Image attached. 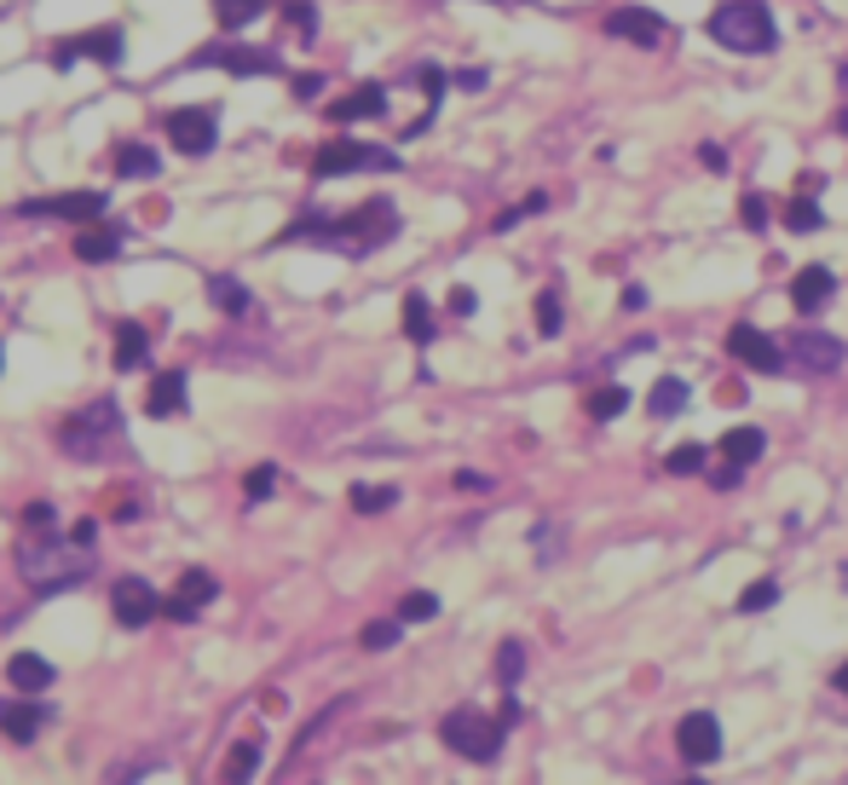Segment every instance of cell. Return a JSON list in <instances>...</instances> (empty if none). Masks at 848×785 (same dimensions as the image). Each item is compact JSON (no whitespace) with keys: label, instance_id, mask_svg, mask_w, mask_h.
<instances>
[{"label":"cell","instance_id":"obj_1","mask_svg":"<svg viewBox=\"0 0 848 785\" xmlns=\"http://www.w3.org/2000/svg\"><path fill=\"white\" fill-rule=\"evenodd\" d=\"M87 549L82 543H59L53 531H30V538L18 543V572H23V584H35L41 595H53V590H75V584H87Z\"/></svg>","mask_w":848,"mask_h":785},{"label":"cell","instance_id":"obj_2","mask_svg":"<svg viewBox=\"0 0 848 785\" xmlns=\"http://www.w3.org/2000/svg\"><path fill=\"white\" fill-rule=\"evenodd\" d=\"M393 232H399V214L388 209V202H364V209L347 214V220H300V225H289V237L336 243L341 255H370V248L388 243Z\"/></svg>","mask_w":848,"mask_h":785},{"label":"cell","instance_id":"obj_3","mask_svg":"<svg viewBox=\"0 0 848 785\" xmlns=\"http://www.w3.org/2000/svg\"><path fill=\"white\" fill-rule=\"evenodd\" d=\"M121 411H116V399H93L82 404L64 427H59V445L70 450V457H82V463H105L121 450Z\"/></svg>","mask_w":848,"mask_h":785},{"label":"cell","instance_id":"obj_4","mask_svg":"<svg viewBox=\"0 0 848 785\" xmlns=\"http://www.w3.org/2000/svg\"><path fill=\"white\" fill-rule=\"evenodd\" d=\"M710 35L722 46H733V53H767V46H774V18H767V7H756V0H728V7H716Z\"/></svg>","mask_w":848,"mask_h":785},{"label":"cell","instance_id":"obj_5","mask_svg":"<svg viewBox=\"0 0 848 785\" xmlns=\"http://www.w3.org/2000/svg\"><path fill=\"white\" fill-rule=\"evenodd\" d=\"M502 733H508L502 717L491 722V717H479V711H451L439 722V740L456 756H468V763H497V756H502Z\"/></svg>","mask_w":848,"mask_h":785},{"label":"cell","instance_id":"obj_6","mask_svg":"<svg viewBox=\"0 0 848 785\" xmlns=\"http://www.w3.org/2000/svg\"><path fill=\"white\" fill-rule=\"evenodd\" d=\"M393 168H399L393 150H381V145H352V139L324 145L318 157H312V173H318V180H336V173H393Z\"/></svg>","mask_w":848,"mask_h":785},{"label":"cell","instance_id":"obj_7","mask_svg":"<svg viewBox=\"0 0 848 785\" xmlns=\"http://www.w3.org/2000/svg\"><path fill=\"white\" fill-rule=\"evenodd\" d=\"M676 751L687 756L692 768L716 763V756H722V722H716L710 711H692V717H681V728H676Z\"/></svg>","mask_w":848,"mask_h":785},{"label":"cell","instance_id":"obj_8","mask_svg":"<svg viewBox=\"0 0 848 785\" xmlns=\"http://www.w3.org/2000/svg\"><path fill=\"white\" fill-rule=\"evenodd\" d=\"M168 139H173V150H186V157H202V150H214V139H220V121H214L209 105L173 110L168 116Z\"/></svg>","mask_w":848,"mask_h":785},{"label":"cell","instance_id":"obj_9","mask_svg":"<svg viewBox=\"0 0 848 785\" xmlns=\"http://www.w3.org/2000/svg\"><path fill=\"white\" fill-rule=\"evenodd\" d=\"M18 214H53V220L93 225V220H105V197H98V191H70V197H30V202H18Z\"/></svg>","mask_w":848,"mask_h":785},{"label":"cell","instance_id":"obj_10","mask_svg":"<svg viewBox=\"0 0 848 785\" xmlns=\"http://www.w3.org/2000/svg\"><path fill=\"white\" fill-rule=\"evenodd\" d=\"M110 606H116V624L121 629H145L150 618L162 613V601H157V590H150L145 577H121V584L110 590Z\"/></svg>","mask_w":848,"mask_h":785},{"label":"cell","instance_id":"obj_11","mask_svg":"<svg viewBox=\"0 0 848 785\" xmlns=\"http://www.w3.org/2000/svg\"><path fill=\"white\" fill-rule=\"evenodd\" d=\"M214 595H220V584H214V577L202 572V566H191L186 577H179V595L162 601V618H173V624H197V613H202V606H209Z\"/></svg>","mask_w":848,"mask_h":785},{"label":"cell","instance_id":"obj_12","mask_svg":"<svg viewBox=\"0 0 848 785\" xmlns=\"http://www.w3.org/2000/svg\"><path fill=\"white\" fill-rule=\"evenodd\" d=\"M728 352L739 364H751V370H762V375H780L785 370V352L762 336V329H751V323H733V336H728Z\"/></svg>","mask_w":848,"mask_h":785},{"label":"cell","instance_id":"obj_13","mask_svg":"<svg viewBox=\"0 0 848 785\" xmlns=\"http://www.w3.org/2000/svg\"><path fill=\"white\" fill-rule=\"evenodd\" d=\"M209 64H225L231 75H277L283 70L272 53H254V46H202L191 59V70H209Z\"/></svg>","mask_w":848,"mask_h":785},{"label":"cell","instance_id":"obj_14","mask_svg":"<svg viewBox=\"0 0 848 785\" xmlns=\"http://www.w3.org/2000/svg\"><path fill=\"white\" fill-rule=\"evenodd\" d=\"M791 352H796V364L814 370V375H831L842 364V341L826 336V329H803V336L791 341Z\"/></svg>","mask_w":848,"mask_h":785},{"label":"cell","instance_id":"obj_15","mask_svg":"<svg viewBox=\"0 0 848 785\" xmlns=\"http://www.w3.org/2000/svg\"><path fill=\"white\" fill-rule=\"evenodd\" d=\"M53 59H59V70H70L75 59H98V64L116 70V64H121V30H93V35H82V41H64Z\"/></svg>","mask_w":848,"mask_h":785},{"label":"cell","instance_id":"obj_16","mask_svg":"<svg viewBox=\"0 0 848 785\" xmlns=\"http://www.w3.org/2000/svg\"><path fill=\"white\" fill-rule=\"evenodd\" d=\"M606 35L635 41V46H658V41H664V23H658L653 12H640V7H624V12L606 18Z\"/></svg>","mask_w":848,"mask_h":785},{"label":"cell","instance_id":"obj_17","mask_svg":"<svg viewBox=\"0 0 848 785\" xmlns=\"http://www.w3.org/2000/svg\"><path fill=\"white\" fill-rule=\"evenodd\" d=\"M831 289H837V277L826 272V266H803L791 277V300H796V312H819L831 300Z\"/></svg>","mask_w":848,"mask_h":785},{"label":"cell","instance_id":"obj_18","mask_svg":"<svg viewBox=\"0 0 848 785\" xmlns=\"http://www.w3.org/2000/svg\"><path fill=\"white\" fill-rule=\"evenodd\" d=\"M46 728V711L41 704H18V699H0V733H7L12 745H30L35 733Z\"/></svg>","mask_w":848,"mask_h":785},{"label":"cell","instance_id":"obj_19","mask_svg":"<svg viewBox=\"0 0 848 785\" xmlns=\"http://www.w3.org/2000/svg\"><path fill=\"white\" fill-rule=\"evenodd\" d=\"M381 110H388V87L364 82L358 93H347V98H341V105L329 110V116H336V121H370V116H381Z\"/></svg>","mask_w":848,"mask_h":785},{"label":"cell","instance_id":"obj_20","mask_svg":"<svg viewBox=\"0 0 848 785\" xmlns=\"http://www.w3.org/2000/svg\"><path fill=\"white\" fill-rule=\"evenodd\" d=\"M145 411H150V416H179V411H186V375H179V370L157 375V382H150Z\"/></svg>","mask_w":848,"mask_h":785},{"label":"cell","instance_id":"obj_21","mask_svg":"<svg viewBox=\"0 0 848 785\" xmlns=\"http://www.w3.org/2000/svg\"><path fill=\"white\" fill-rule=\"evenodd\" d=\"M7 676H12V688H23V693H41V688H53V665H46L41 653H18L12 665H7Z\"/></svg>","mask_w":848,"mask_h":785},{"label":"cell","instance_id":"obj_22","mask_svg":"<svg viewBox=\"0 0 848 785\" xmlns=\"http://www.w3.org/2000/svg\"><path fill=\"white\" fill-rule=\"evenodd\" d=\"M116 248H121V232H116V225H98V232H75V261H87V266H105Z\"/></svg>","mask_w":848,"mask_h":785},{"label":"cell","instance_id":"obj_23","mask_svg":"<svg viewBox=\"0 0 848 785\" xmlns=\"http://www.w3.org/2000/svg\"><path fill=\"white\" fill-rule=\"evenodd\" d=\"M116 173H121V180H157V173H162V157H157L150 145H121V150H116Z\"/></svg>","mask_w":848,"mask_h":785},{"label":"cell","instance_id":"obj_24","mask_svg":"<svg viewBox=\"0 0 848 785\" xmlns=\"http://www.w3.org/2000/svg\"><path fill=\"white\" fill-rule=\"evenodd\" d=\"M145 359H150V336L139 323H121L116 329V370H145Z\"/></svg>","mask_w":848,"mask_h":785},{"label":"cell","instance_id":"obj_25","mask_svg":"<svg viewBox=\"0 0 848 785\" xmlns=\"http://www.w3.org/2000/svg\"><path fill=\"white\" fill-rule=\"evenodd\" d=\"M762 445H767V439L756 434V427H728V439H722V457L744 468V463H756V457H762Z\"/></svg>","mask_w":848,"mask_h":785},{"label":"cell","instance_id":"obj_26","mask_svg":"<svg viewBox=\"0 0 848 785\" xmlns=\"http://www.w3.org/2000/svg\"><path fill=\"white\" fill-rule=\"evenodd\" d=\"M209 300H214L220 312H231V318L248 312V289L237 284V277H209Z\"/></svg>","mask_w":848,"mask_h":785},{"label":"cell","instance_id":"obj_27","mask_svg":"<svg viewBox=\"0 0 848 785\" xmlns=\"http://www.w3.org/2000/svg\"><path fill=\"white\" fill-rule=\"evenodd\" d=\"M647 404H653V416H658V422H664V416H681V411H687V382H676V375H664V382L653 388V399H647Z\"/></svg>","mask_w":848,"mask_h":785},{"label":"cell","instance_id":"obj_28","mask_svg":"<svg viewBox=\"0 0 848 785\" xmlns=\"http://www.w3.org/2000/svg\"><path fill=\"white\" fill-rule=\"evenodd\" d=\"M261 12H266V0H214L220 30H243V23H254Z\"/></svg>","mask_w":848,"mask_h":785},{"label":"cell","instance_id":"obj_29","mask_svg":"<svg viewBox=\"0 0 848 785\" xmlns=\"http://www.w3.org/2000/svg\"><path fill=\"white\" fill-rule=\"evenodd\" d=\"M404 336L410 341H433V312H427V300L422 295H404Z\"/></svg>","mask_w":848,"mask_h":785},{"label":"cell","instance_id":"obj_30","mask_svg":"<svg viewBox=\"0 0 848 785\" xmlns=\"http://www.w3.org/2000/svg\"><path fill=\"white\" fill-rule=\"evenodd\" d=\"M624 411H629V393H624V388H601L595 399H589V416H595V422L624 416Z\"/></svg>","mask_w":848,"mask_h":785},{"label":"cell","instance_id":"obj_31","mask_svg":"<svg viewBox=\"0 0 848 785\" xmlns=\"http://www.w3.org/2000/svg\"><path fill=\"white\" fill-rule=\"evenodd\" d=\"M399 629H404V618H375V624L364 629V647H370V653H388V647L399 641Z\"/></svg>","mask_w":848,"mask_h":785},{"label":"cell","instance_id":"obj_32","mask_svg":"<svg viewBox=\"0 0 848 785\" xmlns=\"http://www.w3.org/2000/svg\"><path fill=\"white\" fill-rule=\"evenodd\" d=\"M352 509L358 515H381V509H393V491L388 486H358L352 491Z\"/></svg>","mask_w":848,"mask_h":785},{"label":"cell","instance_id":"obj_33","mask_svg":"<svg viewBox=\"0 0 848 785\" xmlns=\"http://www.w3.org/2000/svg\"><path fill=\"white\" fill-rule=\"evenodd\" d=\"M664 468L670 474H699L704 468V445H676L670 457H664Z\"/></svg>","mask_w":848,"mask_h":785},{"label":"cell","instance_id":"obj_34","mask_svg":"<svg viewBox=\"0 0 848 785\" xmlns=\"http://www.w3.org/2000/svg\"><path fill=\"white\" fill-rule=\"evenodd\" d=\"M433 613H439V601H433L427 590L404 595V606H399V618H404V624H422V618H433Z\"/></svg>","mask_w":848,"mask_h":785},{"label":"cell","instance_id":"obj_35","mask_svg":"<svg viewBox=\"0 0 848 785\" xmlns=\"http://www.w3.org/2000/svg\"><path fill=\"white\" fill-rule=\"evenodd\" d=\"M520 670H526V653H520V641H502V653H497V676L513 688V681H520Z\"/></svg>","mask_w":848,"mask_h":785},{"label":"cell","instance_id":"obj_36","mask_svg":"<svg viewBox=\"0 0 848 785\" xmlns=\"http://www.w3.org/2000/svg\"><path fill=\"white\" fill-rule=\"evenodd\" d=\"M785 225H791V232H819V209H814V202H803V197H796L791 209H785Z\"/></svg>","mask_w":848,"mask_h":785},{"label":"cell","instance_id":"obj_37","mask_svg":"<svg viewBox=\"0 0 848 785\" xmlns=\"http://www.w3.org/2000/svg\"><path fill=\"white\" fill-rule=\"evenodd\" d=\"M261 774V745H237L231 751V779H254Z\"/></svg>","mask_w":848,"mask_h":785},{"label":"cell","instance_id":"obj_38","mask_svg":"<svg viewBox=\"0 0 848 785\" xmlns=\"http://www.w3.org/2000/svg\"><path fill=\"white\" fill-rule=\"evenodd\" d=\"M537 329H543V336H554V329H560V295L554 289L537 295Z\"/></svg>","mask_w":848,"mask_h":785},{"label":"cell","instance_id":"obj_39","mask_svg":"<svg viewBox=\"0 0 848 785\" xmlns=\"http://www.w3.org/2000/svg\"><path fill=\"white\" fill-rule=\"evenodd\" d=\"M272 486H277V468L266 463V468H248V479H243V491L261 502V497H272Z\"/></svg>","mask_w":848,"mask_h":785},{"label":"cell","instance_id":"obj_40","mask_svg":"<svg viewBox=\"0 0 848 785\" xmlns=\"http://www.w3.org/2000/svg\"><path fill=\"white\" fill-rule=\"evenodd\" d=\"M774 601H780V590H774V584H756V590H744V595H739L744 613H762V606H774Z\"/></svg>","mask_w":848,"mask_h":785},{"label":"cell","instance_id":"obj_41","mask_svg":"<svg viewBox=\"0 0 848 785\" xmlns=\"http://www.w3.org/2000/svg\"><path fill=\"white\" fill-rule=\"evenodd\" d=\"M739 220L751 225V232H762V225H767V202H762V197H744V202H739Z\"/></svg>","mask_w":848,"mask_h":785},{"label":"cell","instance_id":"obj_42","mask_svg":"<svg viewBox=\"0 0 848 785\" xmlns=\"http://www.w3.org/2000/svg\"><path fill=\"white\" fill-rule=\"evenodd\" d=\"M23 526H30V531H53V502H30V509H23Z\"/></svg>","mask_w":848,"mask_h":785},{"label":"cell","instance_id":"obj_43","mask_svg":"<svg viewBox=\"0 0 848 785\" xmlns=\"http://www.w3.org/2000/svg\"><path fill=\"white\" fill-rule=\"evenodd\" d=\"M422 93H427V110L439 105V93H445V70H422Z\"/></svg>","mask_w":848,"mask_h":785},{"label":"cell","instance_id":"obj_44","mask_svg":"<svg viewBox=\"0 0 848 785\" xmlns=\"http://www.w3.org/2000/svg\"><path fill=\"white\" fill-rule=\"evenodd\" d=\"M289 23H295L300 35H318V12L312 7H289Z\"/></svg>","mask_w":848,"mask_h":785},{"label":"cell","instance_id":"obj_45","mask_svg":"<svg viewBox=\"0 0 848 785\" xmlns=\"http://www.w3.org/2000/svg\"><path fill=\"white\" fill-rule=\"evenodd\" d=\"M64 538H70V543H82V549H93V538H98V526H93V520H75V526L64 531Z\"/></svg>","mask_w":848,"mask_h":785},{"label":"cell","instance_id":"obj_46","mask_svg":"<svg viewBox=\"0 0 848 785\" xmlns=\"http://www.w3.org/2000/svg\"><path fill=\"white\" fill-rule=\"evenodd\" d=\"M699 157H704V168H710V173H728V157H722V145H704Z\"/></svg>","mask_w":848,"mask_h":785},{"label":"cell","instance_id":"obj_47","mask_svg":"<svg viewBox=\"0 0 848 785\" xmlns=\"http://www.w3.org/2000/svg\"><path fill=\"white\" fill-rule=\"evenodd\" d=\"M456 486H462V491H485V486H491V479H485V474H474V468H462V474H456Z\"/></svg>","mask_w":848,"mask_h":785},{"label":"cell","instance_id":"obj_48","mask_svg":"<svg viewBox=\"0 0 848 785\" xmlns=\"http://www.w3.org/2000/svg\"><path fill=\"white\" fill-rule=\"evenodd\" d=\"M318 87H324V82H318V75H295V93H300V98H312Z\"/></svg>","mask_w":848,"mask_h":785},{"label":"cell","instance_id":"obj_49","mask_svg":"<svg viewBox=\"0 0 848 785\" xmlns=\"http://www.w3.org/2000/svg\"><path fill=\"white\" fill-rule=\"evenodd\" d=\"M451 307L456 312H474V289H451Z\"/></svg>","mask_w":848,"mask_h":785},{"label":"cell","instance_id":"obj_50","mask_svg":"<svg viewBox=\"0 0 848 785\" xmlns=\"http://www.w3.org/2000/svg\"><path fill=\"white\" fill-rule=\"evenodd\" d=\"M837 688H842V693H848V665H842V670H837Z\"/></svg>","mask_w":848,"mask_h":785}]
</instances>
